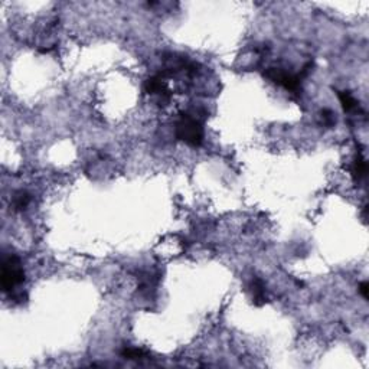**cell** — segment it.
<instances>
[{
	"instance_id": "7a4b0ae2",
	"label": "cell",
	"mask_w": 369,
	"mask_h": 369,
	"mask_svg": "<svg viewBox=\"0 0 369 369\" xmlns=\"http://www.w3.org/2000/svg\"><path fill=\"white\" fill-rule=\"evenodd\" d=\"M25 281V271L18 256L6 254L1 262V289L4 293H12Z\"/></svg>"
},
{
	"instance_id": "3957f363",
	"label": "cell",
	"mask_w": 369,
	"mask_h": 369,
	"mask_svg": "<svg viewBox=\"0 0 369 369\" xmlns=\"http://www.w3.org/2000/svg\"><path fill=\"white\" fill-rule=\"evenodd\" d=\"M264 75L273 81L277 85H281L283 88H286L287 91L290 92H298L300 90V85H301V79L298 75H293V74H287L278 68H268Z\"/></svg>"
},
{
	"instance_id": "ba28073f",
	"label": "cell",
	"mask_w": 369,
	"mask_h": 369,
	"mask_svg": "<svg viewBox=\"0 0 369 369\" xmlns=\"http://www.w3.org/2000/svg\"><path fill=\"white\" fill-rule=\"evenodd\" d=\"M29 202H31V196L26 192L20 190L18 193H15L12 205H13L15 211H23V209H26V206L29 205Z\"/></svg>"
},
{
	"instance_id": "8fae6325",
	"label": "cell",
	"mask_w": 369,
	"mask_h": 369,
	"mask_svg": "<svg viewBox=\"0 0 369 369\" xmlns=\"http://www.w3.org/2000/svg\"><path fill=\"white\" fill-rule=\"evenodd\" d=\"M359 293L362 295L364 298H368L369 295V284L365 281V283H362L361 286H359Z\"/></svg>"
},
{
	"instance_id": "277c9868",
	"label": "cell",
	"mask_w": 369,
	"mask_h": 369,
	"mask_svg": "<svg viewBox=\"0 0 369 369\" xmlns=\"http://www.w3.org/2000/svg\"><path fill=\"white\" fill-rule=\"evenodd\" d=\"M145 90L151 94V95H157L162 101H166L170 98V92L167 90L166 82L162 76L156 75V76H151L148 78L145 84Z\"/></svg>"
},
{
	"instance_id": "5b68a950",
	"label": "cell",
	"mask_w": 369,
	"mask_h": 369,
	"mask_svg": "<svg viewBox=\"0 0 369 369\" xmlns=\"http://www.w3.org/2000/svg\"><path fill=\"white\" fill-rule=\"evenodd\" d=\"M251 293H253V301H254L256 306H262L267 301L265 287H264V283L259 278H254L251 281Z\"/></svg>"
},
{
	"instance_id": "8992f818",
	"label": "cell",
	"mask_w": 369,
	"mask_h": 369,
	"mask_svg": "<svg viewBox=\"0 0 369 369\" xmlns=\"http://www.w3.org/2000/svg\"><path fill=\"white\" fill-rule=\"evenodd\" d=\"M367 172H368V163L365 160V157L362 154H358L355 162H353V166H352V173L355 176V179H362L367 176Z\"/></svg>"
},
{
	"instance_id": "9c48e42d",
	"label": "cell",
	"mask_w": 369,
	"mask_h": 369,
	"mask_svg": "<svg viewBox=\"0 0 369 369\" xmlns=\"http://www.w3.org/2000/svg\"><path fill=\"white\" fill-rule=\"evenodd\" d=\"M121 356H123V358H126V359L136 361V359H145V358H148V352L143 351V349H139V348L124 346V349L121 351Z\"/></svg>"
},
{
	"instance_id": "30bf717a",
	"label": "cell",
	"mask_w": 369,
	"mask_h": 369,
	"mask_svg": "<svg viewBox=\"0 0 369 369\" xmlns=\"http://www.w3.org/2000/svg\"><path fill=\"white\" fill-rule=\"evenodd\" d=\"M322 117H323V121H325V124H328V126H333L334 123H336V120H334V115H333V112L331 110H325L322 112Z\"/></svg>"
},
{
	"instance_id": "6da1fadb",
	"label": "cell",
	"mask_w": 369,
	"mask_h": 369,
	"mask_svg": "<svg viewBox=\"0 0 369 369\" xmlns=\"http://www.w3.org/2000/svg\"><path fill=\"white\" fill-rule=\"evenodd\" d=\"M175 134H176L178 140L184 142L187 146L199 148L203 142L202 123L196 117H193L187 112H182L179 115V118L176 120Z\"/></svg>"
},
{
	"instance_id": "52a82bcc",
	"label": "cell",
	"mask_w": 369,
	"mask_h": 369,
	"mask_svg": "<svg viewBox=\"0 0 369 369\" xmlns=\"http://www.w3.org/2000/svg\"><path fill=\"white\" fill-rule=\"evenodd\" d=\"M337 97H339V101H340L342 109L345 112H351L358 107V101L355 100V97L349 91H337Z\"/></svg>"
}]
</instances>
